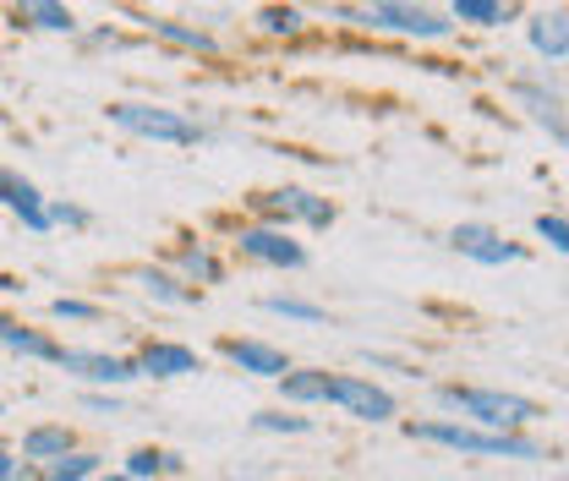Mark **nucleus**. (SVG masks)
<instances>
[{
	"mask_svg": "<svg viewBox=\"0 0 569 481\" xmlns=\"http://www.w3.org/2000/svg\"><path fill=\"white\" fill-rule=\"evenodd\" d=\"M438 405L466 421H477L482 432H520L531 421H542V405L526 394H503V389H471V383H438Z\"/></svg>",
	"mask_w": 569,
	"mask_h": 481,
	"instance_id": "obj_1",
	"label": "nucleus"
},
{
	"mask_svg": "<svg viewBox=\"0 0 569 481\" xmlns=\"http://www.w3.org/2000/svg\"><path fill=\"white\" fill-rule=\"evenodd\" d=\"M335 22H351L367 33H395V39H449L455 22L449 11H432V6H406V0H372V6H335L329 11Z\"/></svg>",
	"mask_w": 569,
	"mask_h": 481,
	"instance_id": "obj_2",
	"label": "nucleus"
},
{
	"mask_svg": "<svg viewBox=\"0 0 569 481\" xmlns=\"http://www.w3.org/2000/svg\"><path fill=\"white\" fill-rule=\"evenodd\" d=\"M417 443H438V449H455V454H488V460H548L542 443L520 438V432H482V427H466V421H411L406 427Z\"/></svg>",
	"mask_w": 569,
	"mask_h": 481,
	"instance_id": "obj_3",
	"label": "nucleus"
},
{
	"mask_svg": "<svg viewBox=\"0 0 569 481\" xmlns=\"http://www.w3.org/2000/svg\"><path fill=\"white\" fill-rule=\"evenodd\" d=\"M110 127H121L127 138H142V142H170V148H192L203 142V127L170 104H148V99H116L110 110Z\"/></svg>",
	"mask_w": 569,
	"mask_h": 481,
	"instance_id": "obj_4",
	"label": "nucleus"
},
{
	"mask_svg": "<svg viewBox=\"0 0 569 481\" xmlns=\"http://www.w3.org/2000/svg\"><path fill=\"white\" fill-rule=\"evenodd\" d=\"M252 208H258V224H274V230H290V224L329 230V224H335V203L318 198V192H307V187H274V192H258Z\"/></svg>",
	"mask_w": 569,
	"mask_h": 481,
	"instance_id": "obj_5",
	"label": "nucleus"
},
{
	"mask_svg": "<svg viewBox=\"0 0 569 481\" xmlns=\"http://www.w3.org/2000/svg\"><path fill=\"white\" fill-rule=\"evenodd\" d=\"M236 252L247 258V263H258V269H280V274H296V269H307V247L290 236V230H274V224H241L236 230Z\"/></svg>",
	"mask_w": 569,
	"mask_h": 481,
	"instance_id": "obj_6",
	"label": "nucleus"
},
{
	"mask_svg": "<svg viewBox=\"0 0 569 481\" xmlns=\"http://www.w3.org/2000/svg\"><path fill=\"white\" fill-rule=\"evenodd\" d=\"M329 405L335 411L356 415V421H372V427H383V421H395V394L383 389V383H372V378H356V372H335L329 378Z\"/></svg>",
	"mask_w": 569,
	"mask_h": 481,
	"instance_id": "obj_7",
	"label": "nucleus"
},
{
	"mask_svg": "<svg viewBox=\"0 0 569 481\" xmlns=\"http://www.w3.org/2000/svg\"><path fill=\"white\" fill-rule=\"evenodd\" d=\"M61 367H67L71 378L93 383L99 394H121L127 383H138V361L132 355H110V350H67Z\"/></svg>",
	"mask_w": 569,
	"mask_h": 481,
	"instance_id": "obj_8",
	"label": "nucleus"
},
{
	"mask_svg": "<svg viewBox=\"0 0 569 481\" xmlns=\"http://www.w3.org/2000/svg\"><path fill=\"white\" fill-rule=\"evenodd\" d=\"M449 247H455L460 258L482 263V269H503V263H520V258H526V247H515L493 224H455V230H449Z\"/></svg>",
	"mask_w": 569,
	"mask_h": 481,
	"instance_id": "obj_9",
	"label": "nucleus"
},
{
	"mask_svg": "<svg viewBox=\"0 0 569 481\" xmlns=\"http://www.w3.org/2000/svg\"><path fill=\"white\" fill-rule=\"evenodd\" d=\"M0 208H6V213H17V219H22V230H33V236L56 230V224H50V198H44L22 170H0Z\"/></svg>",
	"mask_w": 569,
	"mask_h": 481,
	"instance_id": "obj_10",
	"label": "nucleus"
},
{
	"mask_svg": "<svg viewBox=\"0 0 569 481\" xmlns=\"http://www.w3.org/2000/svg\"><path fill=\"white\" fill-rule=\"evenodd\" d=\"M132 361H138V378H159V383L203 372V355H198L192 344H176V340H148Z\"/></svg>",
	"mask_w": 569,
	"mask_h": 481,
	"instance_id": "obj_11",
	"label": "nucleus"
},
{
	"mask_svg": "<svg viewBox=\"0 0 569 481\" xmlns=\"http://www.w3.org/2000/svg\"><path fill=\"white\" fill-rule=\"evenodd\" d=\"M515 99L526 104V116L548 132V138L559 142L569 153V110H565V99L553 93V88H542V82H515Z\"/></svg>",
	"mask_w": 569,
	"mask_h": 481,
	"instance_id": "obj_12",
	"label": "nucleus"
},
{
	"mask_svg": "<svg viewBox=\"0 0 569 481\" xmlns=\"http://www.w3.org/2000/svg\"><path fill=\"white\" fill-rule=\"evenodd\" d=\"M71 449H77V432H71L67 421H39V427H28L22 432V465H33V471H44V465H56V460H67Z\"/></svg>",
	"mask_w": 569,
	"mask_h": 481,
	"instance_id": "obj_13",
	"label": "nucleus"
},
{
	"mask_svg": "<svg viewBox=\"0 0 569 481\" xmlns=\"http://www.w3.org/2000/svg\"><path fill=\"white\" fill-rule=\"evenodd\" d=\"M170 274L181 279V284H192V290H203V284H219V279H224V258L213 252L203 236H181Z\"/></svg>",
	"mask_w": 569,
	"mask_h": 481,
	"instance_id": "obj_14",
	"label": "nucleus"
},
{
	"mask_svg": "<svg viewBox=\"0 0 569 481\" xmlns=\"http://www.w3.org/2000/svg\"><path fill=\"white\" fill-rule=\"evenodd\" d=\"M0 344H6L11 355L50 361V367H61V355H67V344L56 340V334H44V329H28V323H22V318H11V312H0Z\"/></svg>",
	"mask_w": 569,
	"mask_h": 481,
	"instance_id": "obj_15",
	"label": "nucleus"
},
{
	"mask_svg": "<svg viewBox=\"0 0 569 481\" xmlns=\"http://www.w3.org/2000/svg\"><path fill=\"white\" fill-rule=\"evenodd\" d=\"M224 361L241 367V372H252V378H274V383L290 372V355L269 340H224Z\"/></svg>",
	"mask_w": 569,
	"mask_h": 481,
	"instance_id": "obj_16",
	"label": "nucleus"
},
{
	"mask_svg": "<svg viewBox=\"0 0 569 481\" xmlns=\"http://www.w3.org/2000/svg\"><path fill=\"white\" fill-rule=\"evenodd\" d=\"M526 44H531L542 61H569V11L565 6L531 11V17H526Z\"/></svg>",
	"mask_w": 569,
	"mask_h": 481,
	"instance_id": "obj_17",
	"label": "nucleus"
},
{
	"mask_svg": "<svg viewBox=\"0 0 569 481\" xmlns=\"http://www.w3.org/2000/svg\"><path fill=\"white\" fill-rule=\"evenodd\" d=\"M127 279L138 284L148 301H159V307H192V301H198V290H192V284H181V279L170 274V269H153V263L127 269Z\"/></svg>",
	"mask_w": 569,
	"mask_h": 481,
	"instance_id": "obj_18",
	"label": "nucleus"
},
{
	"mask_svg": "<svg viewBox=\"0 0 569 481\" xmlns=\"http://www.w3.org/2000/svg\"><path fill=\"white\" fill-rule=\"evenodd\" d=\"M142 28H148L153 39L176 44V50H192V56H219V39H213L209 28H192V22H176V17H148Z\"/></svg>",
	"mask_w": 569,
	"mask_h": 481,
	"instance_id": "obj_19",
	"label": "nucleus"
},
{
	"mask_svg": "<svg viewBox=\"0 0 569 481\" xmlns=\"http://www.w3.org/2000/svg\"><path fill=\"white\" fill-rule=\"evenodd\" d=\"M329 378L335 372H318V367H290L280 378V400L284 405H329Z\"/></svg>",
	"mask_w": 569,
	"mask_h": 481,
	"instance_id": "obj_20",
	"label": "nucleus"
},
{
	"mask_svg": "<svg viewBox=\"0 0 569 481\" xmlns=\"http://www.w3.org/2000/svg\"><path fill=\"white\" fill-rule=\"evenodd\" d=\"M127 481H159V477H181L187 471V460L176 454V449H153V443H142V449H132L127 454Z\"/></svg>",
	"mask_w": 569,
	"mask_h": 481,
	"instance_id": "obj_21",
	"label": "nucleus"
},
{
	"mask_svg": "<svg viewBox=\"0 0 569 481\" xmlns=\"http://www.w3.org/2000/svg\"><path fill=\"white\" fill-rule=\"evenodd\" d=\"M17 22L39 28V33H77V11L61 0H22L17 6Z\"/></svg>",
	"mask_w": 569,
	"mask_h": 481,
	"instance_id": "obj_22",
	"label": "nucleus"
},
{
	"mask_svg": "<svg viewBox=\"0 0 569 481\" xmlns=\"http://www.w3.org/2000/svg\"><path fill=\"white\" fill-rule=\"evenodd\" d=\"M99 471H104V454H93V449H71L67 460L33 471V481H93Z\"/></svg>",
	"mask_w": 569,
	"mask_h": 481,
	"instance_id": "obj_23",
	"label": "nucleus"
},
{
	"mask_svg": "<svg viewBox=\"0 0 569 481\" xmlns=\"http://www.w3.org/2000/svg\"><path fill=\"white\" fill-rule=\"evenodd\" d=\"M515 17V6L503 0H455L449 6V22H471V28H503Z\"/></svg>",
	"mask_w": 569,
	"mask_h": 481,
	"instance_id": "obj_24",
	"label": "nucleus"
},
{
	"mask_svg": "<svg viewBox=\"0 0 569 481\" xmlns=\"http://www.w3.org/2000/svg\"><path fill=\"white\" fill-rule=\"evenodd\" d=\"M252 22H258V33H269V39H301V33H307V11H301V6H263Z\"/></svg>",
	"mask_w": 569,
	"mask_h": 481,
	"instance_id": "obj_25",
	"label": "nucleus"
},
{
	"mask_svg": "<svg viewBox=\"0 0 569 481\" xmlns=\"http://www.w3.org/2000/svg\"><path fill=\"white\" fill-rule=\"evenodd\" d=\"M263 312L290 318V323H323V307L318 301H301V295H263Z\"/></svg>",
	"mask_w": 569,
	"mask_h": 481,
	"instance_id": "obj_26",
	"label": "nucleus"
},
{
	"mask_svg": "<svg viewBox=\"0 0 569 481\" xmlns=\"http://www.w3.org/2000/svg\"><path fill=\"white\" fill-rule=\"evenodd\" d=\"M50 318H56V323H99V301H82V295H56V301H50Z\"/></svg>",
	"mask_w": 569,
	"mask_h": 481,
	"instance_id": "obj_27",
	"label": "nucleus"
},
{
	"mask_svg": "<svg viewBox=\"0 0 569 481\" xmlns=\"http://www.w3.org/2000/svg\"><path fill=\"white\" fill-rule=\"evenodd\" d=\"M252 432H290V438H301V432H312V415H284V411H258V415H252Z\"/></svg>",
	"mask_w": 569,
	"mask_h": 481,
	"instance_id": "obj_28",
	"label": "nucleus"
},
{
	"mask_svg": "<svg viewBox=\"0 0 569 481\" xmlns=\"http://www.w3.org/2000/svg\"><path fill=\"white\" fill-rule=\"evenodd\" d=\"M531 230H537L553 252H565V258H569V219H565V213H537V219H531Z\"/></svg>",
	"mask_w": 569,
	"mask_h": 481,
	"instance_id": "obj_29",
	"label": "nucleus"
},
{
	"mask_svg": "<svg viewBox=\"0 0 569 481\" xmlns=\"http://www.w3.org/2000/svg\"><path fill=\"white\" fill-rule=\"evenodd\" d=\"M50 224H71V230H82V224H88V208H77V203H61V198H50Z\"/></svg>",
	"mask_w": 569,
	"mask_h": 481,
	"instance_id": "obj_30",
	"label": "nucleus"
},
{
	"mask_svg": "<svg viewBox=\"0 0 569 481\" xmlns=\"http://www.w3.org/2000/svg\"><path fill=\"white\" fill-rule=\"evenodd\" d=\"M82 405L99 411V415H116L121 411V394H99V389H93V394H82Z\"/></svg>",
	"mask_w": 569,
	"mask_h": 481,
	"instance_id": "obj_31",
	"label": "nucleus"
},
{
	"mask_svg": "<svg viewBox=\"0 0 569 481\" xmlns=\"http://www.w3.org/2000/svg\"><path fill=\"white\" fill-rule=\"evenodd\" d=\"M22 477V460H17V449L0 438V481H17Z\"/></svg>",
	"mask_w": 569,
	"mask_h": 481,
	"instance_id": "obj_32",
	"label": "nucleus"
},
{
	"mask_svg": "<svg viewBox=\"0 0 569 481\" xmlns=\"http://www.w3.org/2000/svg\"><path fill=\"white\" fill-rule=\"evenodd\" d=\"M0 290H6V295H22V279H17V274H0Z\"/></svg>",
	"mask_w": 569,
	"mask_h": 481,
	"instance_id": "obj_33",
	"label": "nucleus"
},
{
	"mask_svg": "<svg viewBox=\"0 0 569 481\" xmlns=\"http://www.w3.org/2000/svg\"><path fill=\"white\" fill-rule=\"evenodd\" d=\"M93 481H127V471H99Z\"/></svg>",
	"mask_w": 569,
	"mask_h": 481,
	"instance_id": "obj_34",
	"label": "nucleus"
},
{
	"mask_svg": "<svg viewBox=\"0 0 569 481\" xmlns=\"http://www.w3.org/2000/svg\"><path fill=\"white\" fill-rule=\"evenodd\" d=\"M0 415H6V405H0Z\"/></svg>",
	"mask_w": 569,
	"mask_h": 481,
	"instance_id": "obj_35",
	"label": "nucleus"
}]
</instances>
